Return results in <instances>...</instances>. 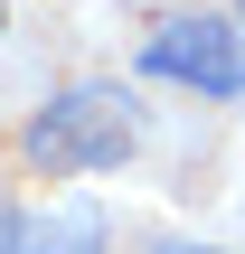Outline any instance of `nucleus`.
Wrapping results in <instances>:
<instances>
[{"instance_id":"1","label":"nucleus","mask_w":245,"mask_h":254,"mask_svg":"<svg viewBox=\"0 0 245 254\" xmlns=\"http://www.w3.org/2000/svg\"><path fill=\"white\" fill-rule=\"evenodd\" d=\"M132 151H142V94L113 85V75H85L19 123V170L28 179H94V170H123Z\"/></svg>"},{"instance_id":"2","label":"nucleus","mask_w":245,"mask_h":254,"mask_svg":"<svg viewBox=\"0 0 245 254\" xmlns=\"http://www.w3.org/2000/svg\"><path fill=\"white\" fill-rule=\"evenodd\" d=\"M142 75L198 94V104H236L245 94V28L227 9H170L151 38H142Z\"/></svg>"},{"instance_id":"3","label":"nucleus","mask_w":245,"mask_h":254,"mask_svg":"<svg viewBox=\"0 0 245 254\" xmlns=\"http://www.w3.org/2000/svg\"><path fill=\"white\" fill-rule=\"evenodd\" d=\"M0 254H104V217H94V207L38 217V207H19V198H0Z\"/></svg>"},{"instance_id":"4","label":"nucleus","mask_w":245,"mask_h":254,"mask_svg":"<svg viewBox=\"0 0 245 254\" xmlns=\"http://www.w3.org/2000/svg\"><path fill=\"white\" fill-rule=\"evenodd\" d=\"M161 254H227V245H161Z\"/></svg>"},{"instance_id":"5","label":"nucleus","mask_w":245,"mask_h":254,"mask_svg":"<svg viewBox=\"0 0 245 254\" xmlns=\"http://www.w3.org/2000/svg\"><path fill=\"white\" fill-rule=\"evenodd\" d=\"M227 19H236V28H245V0H236V9H227Z\"/></svg>"}]
</instances>
